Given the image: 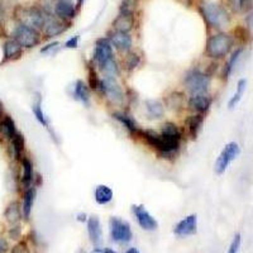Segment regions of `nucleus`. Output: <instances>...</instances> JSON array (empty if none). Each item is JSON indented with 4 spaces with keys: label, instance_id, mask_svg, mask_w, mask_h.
<instances>
[{
    "label": "nucleus",
    "instance_id": "nucleus-50",
    "mask_svg": "<svg viewBox=\"0 0 253 253\" xmlns=\"http://www.w3.org/2000/svg\"><path fill=\"white\" fill-rule=\"evenodd\" d=\"M103 252L104 253H117L114 250H112V248H103Z\"/></svg>",
    "mask_w": 253,
    "mask_h": 253
},
{
    "label": "nucleus",
    "instance_id": "nucleus-38",
    "mask_svg": "<svg viewBox=\"0 0 253 253\" xmlns=\"http://www.w3.org/2000/svg\"><path fill=\"white\" fill-rule=\"evenodd\" d=\"M22 236H23V228H22V224H14V225H9L8 228V238L12 239V241H20L22 239Z\"/></svg>",
    "mask_w": 253,
    "mask_h": 253
},
{
    "label": "nucleus",
    "instance_id": "nucleus-44",
    "mask_svg": "<svg viewBox=\"0 0 253 253\" xmlns=\"http://www.w3.org/2000/svg\"><path fill=\"white\" fill-rule=\"evenodd\" d=\"M10 251L8 239L0 236V253H8Z\"/></svg>",
    "mask_w": 253,
    "mask_h": 253
},
{
    "label": "nucleus",
    "instance_id": "nucleus-13",
    "mask_svg": "<svg viewBox=\"0 0 253 253\" xmlns=\"http://www.w3.org/2000/svg\"><path fill=\"white\" fill-rule=\"evenodd\" d=\"M115 57L114 56V48L110 44L109 40L107 37H100L95 41L94 52H92V62L95 63V66L99 67L103 65L105 61L109 58Z\"/></svg>",
    "mask_w": 253,
    "mask_h": 253
},
{
    "label": "nucleus",
    "instance_id": "nucleus-32",
    "mask_svg": "<svg viewBox=\"0 0 253 253\" xmlns=\"http://www.w3.org/2000/svg\"><path fill=\"white\" fill-rule=\"evenodd\" d=\"M99 71V74H101L103 76H113V78H118L121 75V62L117 61V58L112 57L108 61L100 65L99 67H96Z\"/></svg>",
    "mask_w": 253,
    "mask_h": 253
},
{
    "label": "nucleus",
    "instance_id": "nucleus-48",
    "mask_svg": "<svg viewBox=\"0 0 253 253\" xmlns=\"http://www.w3.org/2000/svg\"><path fill=\"white\" fill-rule=\"evenodd\" d=\"M126 253H141V252H139V251L137 250V248L132 247V248H129V250H126Z\"/></svg>",
    "mask_w": 253,
    "mask_h": 253
},
{
    "label": "nucleus",
    "instance_id": "nucleus-40",
    "mask_svg": "<svg viewBox=\"0 0 253 253\" xmlns=\"http://www.w3.org/2000/svg\"><path fill=\"white\" fill-rule=\"evenodd\" d=\"M58 48H60V42L58 41H52V42H49V43H47L46 46L41 48V53L42 55H53Z\"/></svg>",
    "mask_w": 253,
    "mask_h": 253
},
{
    "label": "nucleus",
    "instance_id": "nucleus-16",
    "mask_svg": "<svg viewBox=\"0 0 253 253\" xmlns=\"http://www.w3.org/2000/svg\"><path fill=\"white\" fill-rule=\"evenodd\" d=\"M132 213L137 219V223L139 227L146 232H155L158 228V223L152 214H150L146 210L144 205L142 204H133L132 205Z\"/></svg>",
    "mask_w": 253,
    "mask_h": 253
},
{
    "label": "nucleus",
    "instance_id": "nucleus-4",
    "mask_svg": "<svg viewBox=\"0 0 253 253\" xmlns=\"http://www.w3.org/2000/svg\"><path fill=\"white\" fill-rule=\"evenodd\" d=\"M233 36L225 32H219L208 37L205 43V56L210 60L218 61L228 56L233 48Z\"/></svg>",
    "mask_w": 253,
    "mask_h": 253
},
{
    "label": "nucleus",
    "instance_id": "nucleus-27",
    "mask_svg": "<svg viewBox=\"0 0 253 253\" xmlns=\"http://www.w3.org/2000/svg\"><path fill=\"white\" fill-rule=\"evenodd\" d=\"M184 124L185 129H186V133L190 137V139L195 141L199 137L200 130H202L203 124H204V115L193 113V114L187 115L186 118H185Z\"/></svg>",
    "mask_w": 253,
    "mask_h": 253
},
{
    "label": "nucleus",
    "instance_id": "nucleus-5",
    "mask_svg": "<svg viewBox=\"0 0 253 253\" xmlns=\"http://www.w3.org/2000/svg\"><path fill=\"white\" fill-rule=\"evenodd\" d=\"M96 94H99L103 99H105L108 104L113 107L122 108L126 101V95L122 87L121 83L117 78L113 76H103L100 80V86Z\"/></svg>",
    "mask_w": 253,
    "mask_h": 253
},
{
    "label": "nucleus",
    "instance_id": "nucleus-14",
    "mask_svg": "<svg viewBox=\"0 0 253 253\" xmlns=\"http://www.w3.org/2000/svg\"><path fill=\"white\" fill-rule=\"evenodd\" d=\"M70 27H71V23L61 20L55 14H51L47 18L46 24L43 27V31H42V36L44 37V40H53V38L63 35Z\"/></svg>",
    "mask_w": 253,
    "mask_h": 253
},
{
    "label": "nucleus",
    "instance_id": "nucleus-54",
    "mask_svg": "<svg viewBox=\"0 0 253 253\" xmlns=\"http://www.w3.org/2000/svg\"><path fill=\"white\" fill-rule=\"evenodd\" d=\"M76 253H85V251H84V250H79Z\"/></svg>",
    "mask_w": 253,
    "mask_h": 253
},
{
    "label": "nucleus",
    "instance_id": "nucleus-19",
    "mask_svg": "<svg viewBox=\"0 0 253 253\" xmlns=\"http://www.w3.org/2000/svg\"><path fill=\"white\" fill-rule=\"evenodd\" d=\"M78 12L79 10L74 0H56L53 14L61 20L71 23L78 15Z\"/></svg>",
    "mask_w": 253,
    "mask_h": 253
},
{
    "label": "nucleus",
    "instance_id": "nucleus-37",
    "mask_svg": "<svg viewBox=\"0 0 253 253\" xmlns=\"http://www.w3.org/2000/svg\"><path fill=\"white\" fill-rule=\"evenodd\" d=\"M135 10H137V0H122L119 5V13L135 14Z\"/></svg>",
    "mask_w": 253,
    "mask_h": 253
},
{
    "label": "nucleus",
    "instance_id": "nucleus-3",
    "mask_svg": "<svg viewBox=\"0 0 253 253\" xmlns=\"http://www.w3.org/2000/svg\"><path fill=\"white\" fill-rule=\"evenodd\" d=\"M210 83H211V79L209 74L199 67L189 69L182 78V86L189 96L209 94Z\"/></svg>",
    "mask_w": 253,
    "mask_h": 253
},
{
    "label": "nucleus",
    "instance_id": "nucleus-22",
    "mask_svg": "<svg viewBox=\"0 0 253 253\" xmlns=\"http://www.w3.org/2000/svg\"><path fill=\"white\" fill-rule=\"evenodd\" d=\"M18 133L17 124L13 117L8 113H4L0 118V143L5 144Z\"/></svg>",
    "mask_w": 253,
    "mask_h": 253
},
{
    "label": "nucleus",
    "instance_id": "nucleus-23",
    "mask_svg": "<svg viewBox=\"0 0 253 253\" xmlns=\"http://www.w3.org/2000/svg\"><path fill=\"white\" fill-rule=\"evenodd\" d=\"M3 216L8 225L19 224L20 221L23 220V211H22L20 200H18V199L10 200L4 209Z\"/></svg>",
    "mask_w": 253,
    "mask_h": 253
},
{
    "label": "nucleus",
    "instance_id": "nucleus-18",
    "mask_svg": "<svg viewBox=\"0 0 253 253\" xmlns=\"http://www.w3.org/2000/svg\"><path fill=\"white\" fill-rule=\"evenodd\" d=\"M32 113L35 115L36 121L38 122L40 124L46 128L48 130V133L51 134V138L53 139L55 143H57L58 139H57V135H56L55 130L51 128V124H49L48 118L46 117L43 112V108H42V96H41L40 92H35V98H33V103H32Z\"/></svg>",
    "mask_w": 253,
    "mask_h": 253
},
{
    "label": "nucleus",
    "instance_id": "nucleus-9",
    "mask_svg": "<svg viewBox=\"0 0 253 253\" xmlns=\"http://www.w3.org/2000/svg\"><path fill=\"white\" fill-rule=\"evenodd\" d=\"M110 225V238L115 243H128L132 241L133 232L130 224L124 219L118 218V216H112L109 220Z\"/></svg>",
    "mask_w": 253,
    "mask_h": 253
},
{
    "label": "nucleus",
    "instance_id": "nucleus-46",
    "mask_svg": "<svg viewBox=\"0 0 253 253\" xmlns=\"http://www.w3.org/2000/svg\"><path fill=\"white\" fill-rule=\"evenodd\" d=\"M87 214L86 213H79L78 215H76V220L78 221H81V223H85V221H87Z\"/></svg>",
    "mask_w": 253,
    "mask_h": 253
},
{
    "label": "nucleus",
    "instance_id": "nucleus-34",
    "mask_svg": "<svg viewBox=\"0 0 253 253\" xmlns=\"http://www.w3.org/2000/svg\"><path fill=\"white\" fill-rule=\"evenodd\" d=\"M86 71H87V86L91 91L98 92L99 86H100L101 78L99 76V71L95 66V63L91 60L86 62Z\"/></svg>",
    "mask_w": 253,
    "mask_h": 253
},
{
    "label": "nucleus",
    "instance_id": "nucleus-12",
    "mask_svg": "<svg viewBox=\"0 0 253 253\" xmlns=\"http://www.w3.org/2000/svg\"><path fill=\"white\" fill-rule=\"evenodd\" d=\"M187 100L189 96L186 92L180 91V90H172L164 98L165 108L175 113V114H181L187 110Z\"/></svg>",
    "mask_w": 253,
    "mask_h": 253
},
{
    "label": "nucleus",
    "instance_id": "nucleus-33",
    "mask_svg": "<svg viewBox=\"0 0 253 253\" xmlns=\"http://www.w3.org/2000/svg\"><path fill=\"white\" fill-rule=\"evenodd\" d=\"M94 198H95V202L98 203L99 205H107L113 200V198H114V193H113V190L110 186L100 184L95 187Z\"/></svg>",
    "mask_w": 253,
    "mask_h": 253
},
{
    "label": "nucleus",
    "instance_id": "nucleus-26",
    "mask_svg": "<svg viewBox=\"0 0 253 253\" xmlns=\"http://www.w3.org/2000/svg\"><path fill=\"white\" fill-rule=\"evenodd\" d=\"M20 204H22V211H23V219L28 221L31 219L32 210H33V205H35L36 198H37V187L32 186L29 189L23 190L20 193Z\"/></svg>",
    "mask_w": 253,
    "mask_h": 253
},
{
    "label": "nucleus",
    "instance_id": "nucleus-21",
    "mask_svg": "<svg viewBox=\"0 0 253 253\" xmlns=\"http://www.w3.org/2000/svg\"><path fill=\"white\" fill-rule=\"evenodd\" d=\"M198 232V216L196 214H190L180 220L173 228V234L177 237L194 236Z\"/></svg>",
    "mask_w": 253,
    "mask_h": 253
},
{
    "label": "nucleus",
    "instance_id": "nucleus-15",
    "mask_svg": "<svg viewBox=\"0 0 253 253\" xmlns=\"http://www.w3.org/2000/svg\"><path fill=\"white\" fill-rule=\"evenodd\" d=\"M107 38L109 40L113 48H115L123 55L133 49V37L130 36V33H124V32L110 29L107 33Z\"/></svg>",
    "mask_w": 253,
    "mask_h": 253
},
{
    "label": "nucleus",
    "instance_id": "nucleus-42",
    "mask_svg": "<svg viewBox=\"0 0 253 253\" xmlns=\"http://www.w3.org/2000/svg\"><path fill=\"white\" fill-rule=\"evenodd\" d=\"M80 46V36H74V37L69 38V40L65 42V48L67 49H76Z\"/></svg>",
    "mask_w": 253,
    "mask_h": 253
},
{
    "label": "nucleus",
    "instance_id": "nucleus-41",
    "mask_svg": "<svg viewBox=\"0 0 253 253\" xmlns=\"http://www.w3.org/2000/svg\"><path fill=\"white\" fill-rule=\"evenodd\" d=\"M241 243H242V238H241V234L237 233L234 236L233 241L230 243L229 248H228V252L227 253H238L239 252V248H241Z\"/></svg>",
    "mask_w": 253,
    "mask_h": 253
},
{
    "label": "nucleus",
    "instance_id": "nucleus-52",
    "mask_svg": "<svg viewBox=\"0 0 253 253\" xmlns=\"http://www.w3.org/2000/svg\"><path fill=\"white\" fill-rule=\"evenodd\" d=\"M4 107H3V104L0 103V118H1V117H3V114H4Z\"/></svg>",
    "mask_w": 253,
    "mask_h": 253
},
{
    "label": "nucleus",
    "instance_id": "nucleus-51",
    "mask_svg": "<svg viewBox=\"0 0 253 253\" xmlns=\"http://www.w3.org/2000/svg\"><path fill=\"white\" fill-rule=\"evenodd\" d=\"M90 253H104V252H103V248H95V250L91 251Z\"/></svg>",
    "mask_w": 253,
    "mask_h": 253
},
{
    "label": "nucleus",
    "instance_id": "nucleus-49",
    "mask_svg": "<svg viewBox=\"0 0 253 253\" xmlns=\"http://www.w3.org/2000/svg\"><path fill=\"white\" fill-rule=\"evenodd\" d=\"M84 1H85V0H78V3H76V8H78V10H80V8L83 6Z\"/></svg>",
    "mask_w": 253,
    "mask_h": 253
},
{
    "label": "nucleus",
    "instance_id": "nucleus-20",
    "mask_svg": "<svg viewBox=\"0 0 253 253\" xmlns=\"http://www.w3.org/2000/svg\"><path fill=\"white\" fill-rule=\"evenodd\" d=\"M211 104H213V98L209 94L189 96V100H187V110L196 113V114L205 115L210 110Z\"/></svg>",
    "mask_w": 253,
    "mask_h": 253
},
{
    "label": "nucleus",
    "instance_id": "nucleus-25",
    "mask_svg": "<svg viewBox=\"0 0 253 253\" xmlns=\"http://www.w3.org/2000/svg\"><path fill=\"white\" fill-rule=\"evenodd\" d=\"M143 108L147 119H150V121H161L166 115V108H165L164 101L157 100V99H147L144 101Z\"/></svg>",
    "mask_w": 253,
    "mask_h": 253
},
{
    "label": "nucleus",
    "instance_id": "nucleus-39",
    "mask_svg": "<svg viewBox=\"0 0 253 253\" xmlns=\"http://www.w3.org/2000/svg\"><path fill=\"white\" fill-rule=\"evenodd\" d=\"M9 253H31V250H29L28 242L26 239H20L10 248Z\"/></svg>",
    "mask_w": 253,
    "mask_h": 253
},
{
    "label": "nucleus",
    "instance_id": "nucleus-6",
    "mask_svg": "<svg viewBox=\"0 0 253 253\" xmlns=\"http://www.w3.org/2000/svg\"><path fill=\"white\" fill-rule=\"evenodd\" d=\"M9 37L14 38L20 46L23 47V49H32L36 48L37 46H40L43 37H42V33L37 29L32 28V27L26 26L23 23H17L13 26L12 32L9 33Z\"/></svg>",
    "mask_w": 253,
    "mask_h": 253
},
{
    "label": "nucleus",
    "instance_id": "nucleus-28",
    "mask_svg": "<svg viewBox=\"0 0 253 253\" xmlns=\"http://www.w3.org/2000/svg\"><path fill=\"white\" fill-rule=\"evenodd\" d=\"M160 133L164 138H166L167 141L175 142V143H182V139H184V133L182 129L178 126V124H176L175 122L166 121L161 126V129Z\"/></svg>",
    "mask_w": 253,
    "mask_h": 253
},
{
    "label": "nucleus",
    "instance_id": "nucleus-8",
    "mask_svg": "<svg viewBox=\"0 0 253 253\" xmlns=\"http://www.w3.org/2000/svg\"><path fill=\"white\" fill-rule=\"evenodd\" d=\"M239 153H241V147L237 142H229L225 144L224 148L216 157L215 164H214V172L216 175H223L228 170L229 165L238 157Z\"/></svg>",
    "mask_w": 253,
    "mask_h": 253
},
{
    "label": "nucleus",
    "instance_id": "nucleus-17",
    "mask_svg": "<svg viewBox=\"0 0 253 253\" xmlns=\"http://www.w3.org/2000/svg\"><path fill=\"white\" fill-rule=\"evenodd\" d=\"M112 117L114 121H117L123 126L126 132L129 133L132 138L137 139V135H138L139 130H141V126H138V123L135 122V119L133 118L129 112H126V110H114L112 113Z\"/></svg>",
    "mask_w": 253,
    "mask_h": 253
},
{
    "label": "nucleus",
    "instance_id": "nucleus-29",
    "mask_svg": "<svg viewBox=\"0 0 253 253\" xmlns=\"http://www.w3.org/2000/svg\"><path fill=\"white\" fill-rule=\"evenodd\" d=\"M143 63V56L137 49H132V51L124 53L123 57L121 60V67L126 72H133L138 67L142 66Z\"/></svg>",
    "mask_w": 253,
    "mask_h": 253
},
{
    "label": "nucleus",
    "instance_id": "nucleus-53",
    "mask_svg": "<svg viewBox=\"0 0 253 253\" xmlns=\"http://www.w3.org/2000/svg\"><path fill=\"white\" fill-rule=\"evenodd\" d=\"M185 1H186V3H189V4H191L194 1V0H185Z\"/></svg>",
    "mask_w": 253,
    "mask_h": 253
},
{
    "label": "nucleus",
    "instance_id": "nucleus-11",
    "mask_svg": "<svg viewBox=\"0 0 253 253\" xmlns=\"http://www.w3.org/2000/svg\"><path fill=\"white\" fill-rule=\"evenodd\" d=\"M6 156L9 157V161L12 164H18L20 161V158L26 155V137L22 132L18 130L17 134L13 137L9 142L5 144Z\"/></svg>",
    "mask_w": 253,
    "mask_h": 253
},
{
    "label": "nucleus",
    "instance_id": "nucleus-10",
    "mask_svg": "<svg viewBox=\"0 0 253 253\" xmlns=\"http://www.w3.org/2000/svg\"><path fill=\"white\" fill-rule=\"evenodd\" d=\"M24 49L18 43L14 38L6 36L1 42V60L0 65H5L9 62H15L23 57Z\"/></svg>",
    "mask_w": 253,
    "mask_h": 253
},
{
    "label": "nucleus",
    "instance_id": "nucleus-35",
    "mask_svg": "<svg viewBox=\"0 0 253 253\" xmlns=\"http://www.w3.org/2000/svg\"><path fill=\"white\" fill-rule=\"evenodd\" d=\"M242 53H243V48H242V47H239V48H237L236 51H233V53L229 56V60L227 61V63H225V66H224V70H223V78H224V80H228V79H229V76L232 75V72H233L237 62H238V60L241 58Z\"/></svg>",
    "mask_w": 253,
    "mask_h": 253
},
{
    "label": "nucleus",
    "instance_id": "nucleus-30",
    "mask_svg": "<svg viewBox=\"0 0 253 253\" xmlns=\"http://www.w3.org/2000/svg\"><path fill=\"white\" fill-rule=\"evenodd\" d=\"M135 26V14L128 13H118L112 23V29L124 33H130Z\"/></svg>",
    "mask_w": 253,
    "mask_h": 253
},
{
    "label": "nucleus",
    "instance_id": "nucleus-45",
    "mask_svg": "<svg viewBox=\"0 0 253 253\" xmlns=\"http://www.w3.org/2000/svg\"><path fill=\"white\" fill-rule=\"evenodd\" d=\"M230 8L233 9L234 12H241V6H239V0H228Z\"/></svg>",
    "mask_w": 253,
    "mask_h": 253
},
{
    "label": "nucleus",
    "instance_id": "nucleus-31",
    "mask_svg": "<svg viewBox=\"0 0 253 253\" xmlns=\"http://www.w3.org/2000/svg\"><path fill=\"white\" fill-rule=\"evenodd\" d=\"M72 96L76 101H80L85 107H90L91 100V90L89 89L87 84L84 80H76L72 89Z\"/></svg>",
    "mask_w": 253,
    "mask_h": 253
},
{
    "label": "nucleus",
    "instance_id": "nucleus-7",
    "mask_svg": "<svg viewBox=\"0 0 253 253\" xmlns=\"http://www.w3.org/2000/svg\"><path fill=\"white\" fill-rule=\"evenodd\" d=\"M35 165L28 155H24L18 162V193L35 186Z\"/></svg>",
    "mask_w": 253,
    "mask_h": 253
},
{
    "label": "nucleus",
    "instance_id": "nucleus-47",
    "mask_svg": "<svg viewBox=\"0 0 253 253\" xmlns=\"http://www.w3.org/2000/svg\"><path fill=\"white\" fill-rule=\"evenodd\" d=\"M42 182H43V180H42V175L41 173H36V177H35V186L38 187L42 185Z\"/></svg>",
    "mask_w": 253,
    "mask_h": 253
},
{
    "label": "nucleus",
    "instance_id": "nucleus-43",
    "mask_svg": "<svg viewBox=\"0 0 253 253\" xmlns=\"http://www.w3.org/2000/svg\"><path fill=\"white\" fill-rule=\"evenodd\" d=\"M241 12H248L253 8V0H239Z\"/></svg>",
    "mask_w": 253,
    "mask_h": 253
},
{
    "label": "nucleus",
    "instance_id": "nucleus-1",
    "mask_svg": "<svg viewBox=\"0 0 253 253\" xmlns=\"http://www.w3.org/2000/svg\"><path fill=\"white\" fill-rule=\"evenodd\" d=\"M198 10L205 20V23L211 28L224 29L230 24L229 13L215 1L200 0L198 4Z\"/></svg>",
    "mask_w": 253,
    "mask_h": 253
},
{
    "label": "nucleus",
    "instance_id": "nucleus-24",
    "mask_svg": "<svg viewBox=\"0 0 253 253\" xmlns=\"http://www.w3.org/2000/svg\"><path fill=\"white\" fill-rule=\"evenodd\" d=\"M87 234H89L90 242L95 248H101L103 245V228L99 216L91 215L87 218Z\"/></svg>",
    "mask_w": 253,
    "mask_h": 253
},
{
    "label": "nucleus",
    "instance_id": "nucleus-2",
    "mask_svg": "<svg viewBox=\"0 0 253 253\" xmlns=\"http://www.w3.org/2000/svg\"><path fill=\"white\" fill-rule=\"evenodd\" d=\"M51 14L46 13L38 4L35 5H17L13 10V18L17 23H23L26 26L37 29L42 33L46 24L47 18Z\"/></svg>",
    "mask_w": 253,
    "mask_h": 253
},
{
    "label": "nucleus",
    "instance_id": "nucleus-36",
    "mask_svg": "<svg viewBox=\"0 0 253 253\" xmlns=\"http://www.w3.org/2000/svg\"><path fill=\"white\" fill-rule=\"evenodd\" d=\"M246 87H247V80H246V79H241V80L238 81V84H237V91L234 92L233 96H232V98L229 99V101H228V108H229V109H234L237 104L241 101L242 96H243V94H245L246 91Z\"/></svg>",
    "mask_w": 253,
    "mask_h": 253
}]
</instances>
